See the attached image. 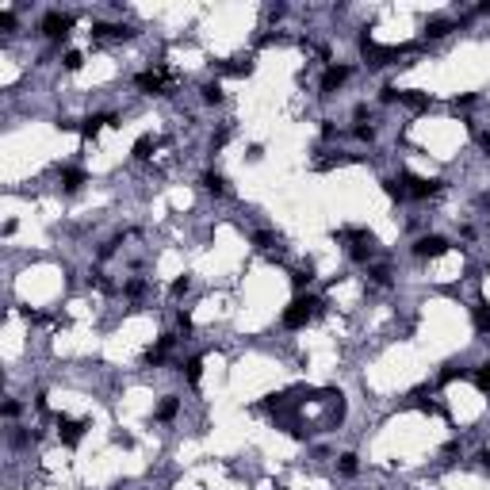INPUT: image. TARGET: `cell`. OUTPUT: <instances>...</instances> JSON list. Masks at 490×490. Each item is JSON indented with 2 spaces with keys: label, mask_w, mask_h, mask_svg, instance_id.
Masks as SVG:
<instances>
[{
  "label": "cell",
  "mask_w": 490,
  "mask_h": 490,
  "mask_svg": "<svg viewBox=\"0 0 490 490\" xmlns=\"http://www.w3.org/2000/svg\"><path fill=\"white\" fill-rule=\"evenodd\" d=\"M322 310H326V303L318 295H295L288 303V310L280 314V322H284V330H303V326H310Z\"/></svg>",
  "instance_id": "obj_1"
},
{
  "label": "cell",
  "mask_w": 490,
  "mask_h": 490,
  "mask_svg": "<svg viewBox=\"0 0 490 490\" xmlns=\"http://www.w3.org/2000/svg\"><path fill=\"white\" fill-rule=\"evenodd\" d=\"M448 249H452V241H448L444 234H421V238L414 241V257L418 260H437V257H444Z\"/></svg>",
  "instance_id": "obj_2"
},
{
  "label": "cell",
  "mask_w": 490,
  "mask_h": 490,
  "mask_svg": "<svg viewBox=\"0 0 490 490\" xmlns=\"http://www.w3.org/2000/svg\"><path fill=\"white\" fill-rule=\"evenodd\" d=\"M69 27H73V15L69 12H46L43 35L50 38V43H65V38H69Z\"/></svg>",
  "instance_id": "obj_3"
},
{
  "label": "cell",
  "mask_w": 490,
  "mask_h": 490,
  "mask_svg": "<svg viewBox=\"0 0 490 490\" xmlns=\"http://www.w3.org/2000/svg\"><path fill=\"white\" fill-rule=\"evenodd\" d=\"M349 77H353V65H345V62H330V65H326V73H322V85H318V88H322V96H333V92H337V88H345V80Z\"/></svg>",
  "instance_id": "obj_4"
},
{
  "label": "cell",
  "mask_w": 490,
  "mask_h": 490,
  "mask_svg": "<svg viewBox=\"0 0 490 490\" xmlns=\"http://www.w3.org/2000/svg\"><path fill=\"white\" fill-rule=\"evenodd\" d=\"M54 421H58V440H62L65 448H77L80 440H85V429H88V421H69V418H62V414H58Z\"/></svg>",
  "instance_id": "obj_5"
},
{
  "label": "cell",
  "mask_w": 490,
  "mask_h": 490,
  "mask_svg": "<svg viewBox=\"0 0 490 490\" xmlns=\"http://www.w3.org/2000/svg\"><path fill=\"white\" fill-rule=\"evenodd\" d=\"M58 184H62V192H65V195H73V192H80V188L88 184V173H85V169L65 165V169H58Z\"/></svg>",
  "instance_id": "obj_6"
},
{
  "label": "cell",
  "mask_w": 490,
  "mask_h": 490,
  "mask_svg": "<svg viewBox=\"0 0 490 490\" xmlns=\"http://www.w3.org/2000/svg\"><path fill=\"white\" fill-rule=\"evenodd\" d=\"M452 31H460V23H456V20H448V15H433L421 35H426V38H444V35H452Z\"/></svg>",
  "instance_id": "obj_7"
},
{
  "label": "cell",
  "mask_w": 490,
  "mask_h": 490,
  "mask_svg": "<svg viewBox=\"0 0 490 490\" xmlns=\"http://www.w3.org/2000/svg\"><path fill=\"white\" fill-rule=\"evenodd\" d=\"M203 188H207L211 195H230V181H226L223 173H215V169H207V173H203Z\"/></svg>",
  "instance_id": "obj_8"
},
{
  "label": "cell",
  "mask_w": 490,
  "mask_h": 490,
  "mask_svg": "<svg viewBox=\"0 0 490 490\" xmlns=\"http://www.w3.org/2000/svg\"><path fill=\"white\" fill-rule=\"evenodd\" d=\"M176 414H181V398H176V395H165V398L158 402V410H153V418H158V421H173Z\"/></svg>",
  "instance_id": "obj_9"
},
{
  "label": "cell",
  "mask_w": 490,
  "mask_h": 490,
  "mask_svg": "<svg viewBox=\"0 0 490 490\" xmlns=\"http://www.w3.org/2000/svg\"><path fill=\"white\" fill-rule=\"evenodd\" d=\"M153 150H158V134H142L134 142V161H150Z\"/></svg>",
  "instance_id": "obj_10"
},
{
  "label": "cell",
  "mask_w": 490,
  "mask_h": 490,
  "mask_svg": "<svg viewBox=\"0 0 490 490\" xmlns=\"http://www.w3.org/2000/svg\"><path fill=\"white\" fill-rule=\"evenodd\" d=\"M471 314H475V330L479 333H490V307L486 303H475V307H471Z\"/></svg>",
  "instance_id": "obj_11"
},
{
  "label": "cell",
  "mask_w": 490,
  "mask_h": 490,
  "mask_svg": "<svg viewBox=\"0 0 490 490\" xmlns=\"http://www.w3.org/2000/svg\"><path fill=\"white\" fill-rule=\"evenodd\" d=\"M337 471H341V475H345V479H353L356 471H360V463H356V456H353V452H345V456H341V460H337Z\"/></svg>",
  "instance_id": "obj_12"
},
{
  "label": "cell",
  "mask_w": 490,
  "mask_h": 490,
  "mask_svg": "<svg viewBox=\"0 0 490 490\" xmlns=\"http://www.w3.org/2000/svg\"><path fill=\"white\" fill-rule=\"evenodd\" d=\"M188 288H192V280H188V276H181V280H173V295H188Z\"/></svg>",
  "instance_id": "obj_13"
}]
</instances>
